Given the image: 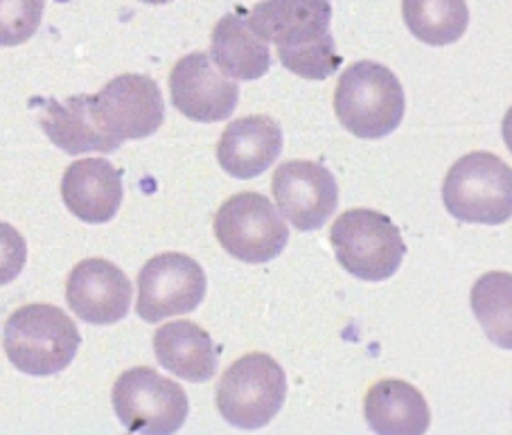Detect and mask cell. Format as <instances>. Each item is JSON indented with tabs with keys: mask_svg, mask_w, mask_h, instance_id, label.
<instances>
[{
	"mask_svg": "<svg viewBox=\"0 0 512 435\" xmlns=\"http://www.w3.org/2000/svg\"><path fill=\"white\" fill-rule=\"evenodd\" d=\"M46 0H0V46L14 48L37 34Z\"/></svg>",
	"mask_w": 512,
	"mask_h": 435,
	"instance_id": "22",
	"label": "cell"
},
{
	"mask_svg": "<svg viewBox=\"0 0 512 435\" xmlns=\"http://www.w3.org/2000/svg\"><path fill=\"white\" fill-rule=\"evenodd\" d=\"M449 215L465 224H506L512 215V170L488 152H472L452 165L443 183Z\"/></svg>",
	"mask_w": 512,
	"mask_h": 435,
	"instance_id": "5",
	"label": "cell"
},
{
	"mask_svg": "<svg viewBox=\"0 0 512 435\" xmlns=\"http://www.w3.org/2000/svg\"><path fill=\"white\" fill-rule=\"evenodd\" d=\"M330 244L343 269L366 282L393 278L406 255L400 228L370 208H352L334 219Z\"/></svg>",
	"mask_w": 512,
	"mask_h": 435,
	"instance_id": "4",
	"label": "cell"
},
{
	"mask_svg": "<svg viewBox=\"0 0 512 435\" xmlns=\"http://www.w3.org/2000/svg\"><path fill=\"white\" fill-rule=\"evenodd\" d=\"M210 57L226 77L244 82L264 77L271 68L269 43L251 30L249 14L244 10L224 14L217 21L210 37Z\"/></svg>",
	"mask_w": 512,
	"mask_h": 435,
	"instance_id": "18",
	"label": "cell"
},
{
	"mask_svg": "<svg viewBox=\"0 0 512 435\" xmlns=\"http://www.w3.org/2000/svg\"><path fill=\"white\" fill-rule=\"evenodd\" d=\"M282 152V129L269 115L237 118L224 129L217 161L233 179L249 181L269 170Z\"/></svg>",
	"mask_w": 512,
	"mask_h": 435,
	"instance_id": "14",
	"label": "cell"
},
{
	"mask_svg": "<svg viewBox=\"0 0 512 435\" xmlns=\"http://www.w3.org/2000/svg\"><path fill=\"white\" fill-rule=\"evenodd\" d=\"M93 118L109 138L143 140L154 136L165 120L163 93L147 75H118L91 95Z\"/></svg>",
	"mask_w": 512,
	"mask_h": 435,
	"instance_id": "9",
	"label": "cell"
},
{
	"mask_svg": "<svg viewBox=\"0 0 512 435\" xmlns=\"http://www.w3.org/2000/svg\"><path fill=\"white\" fill-rule=\"evenodd\" d=\"M154 354L167 372L192 384L213 379L219 363L210 334L190 321L158 327L154 334Z\"/></svg>",
	"mask_w": 512,
	"mask_h": 435,
	"instance_id": "19",
	"label": "cell"
},
{
	"mask_svg": "<svg viewBox=\"0 0 512 435\" xmlns=\"http://www.w3.org/2000/svg\"><path fill=\"white\" fill-rule=\"evenodd\" d=\"M472 307L490 339L510 348V275L490 273L474 284Z\"/></svg>",
	"mask_w": 512,
	"mask_h": 435,
	"instance_id": "21",
	"label": "cell"
},
{
	"mask_svg": "<svg viewBox=\"0 0 512 435\" xmlns=\"http://www.w3.org/2000/svg\"><path fill=\"white\" fill-rule=\"evenodd\" d=\"M28 262L25 237L10 224L0 221V287L14 282Z\"/></svg>",
	"mask_w": 512,
	"mask_h": 435,
	"instance_id": "23",
	"label": "cell"
},
{
	"mask_svg": "<svg viewBox=\"0 0 512 435\" xmlns=\"http://www.w3.org/2000/svg\"><path fill=\"white\" fill-rule=\"evenodd\" d=\"M82 334L64 309L46 303L25 305L7 318L3 348L16 370L50 377L73 363Z\"/></svg>",
	"mask_w": 512,
	"mask_h": 435,
	"instance_id": "2",
	"label": "cell"
},
{
	"mask_svg": "<svg viewBox=\"0 0 512 435\" xmlns=\"http://www.w3.org/2000/svg\"><path fill=\"white\" fill-rule=\"evenodd\" d=\"M287 377L280 363L264 352L237 359L217 384V411L237 429H262L280 413Z\"/></svg>",
	"mask_w": 512,
	"mask_h": 435,
	"instance_id": "6",
	"label": "cell"
},
{
	"mask_svg": "<svg viewBox=\"0 0 512 435\" xmlns=\"http://www.w3.org/2000/svg\"><path fill=\"white\" fill-rule=\"evenodd\" d=\"M122 197V172L104 158L75 161L61 179V199L86 224H107L118 215Z\"/></svg>",
	"mask_w": 512,
	"mask_h": 435,
	"instance_id": "15",
	"label": "cell"
},
{
	"mask_svg": "<svg viewBox=\"0 0 512 435\" xmlns=\"http://www.w3.org/2000/svg\"><path fill=\"white\" fill-rule=\"evenodd\" d=\"M402 19L418 41L427 46H449L470 25L465 0H402Z\"/></svg>",
	"mask_w": 512,
	"mask_h": 435,
	"instance_id": "20",
	"label": "cell"
},
{
	"mask_svg": "<svg viewBox=\"0 0 512 435\" xmlns=\"http://www.w3.org/2000/svg\"><path fill=\"white\" fill-rule=\"evenodd\" d=\"M170 95L185 118L208 124L231 118L240 102V86L217 68L208 52H192L172 68Z\"/></svg>",
	"mask_w": 512,
	"mask_h": 435,
	"instance_id": "12",
	"label": "cell"
},
{
	"mask_svg": "<svg viewBox=\"0 0 512 435\" xmlns=\"http://www.w3.org/2000/svg\"><path fill=\"white\" fill-rule=\"evenodd\" d=\"M215 235L228 255L246 264L276 260L289 242L287 221L260 192H240L215 215Z\"/></svg>",
	"mask_w": 512,
	"mask_h": 435,
	"instance_id": "8",
	"label": "cell"
},
{
	"mask_svg": "<svg viewBox=\"0 0 512 435\" xmlns=\"http://www.w3.org/2000/svg\"><path fill=\"white\" fill-rule=\"evenodd\" d=\"M208 280L201 264L183 253H161L138 273L136 312L145 323L190 314L206 298Z\"/></svg>",
	"mask_w": 512,
	"mask_h": 435,
	"instance_id": "10",
	"label": "cell"
},
{
	"mask_svg": "<svg viewBox=\"0 0 512 435\" xmlns=\"http://www.w3.org/2000/svg\"><path fill=\"white\" fill-rule=\"evenodd\" d=\"M111 402L120 424L131 433H176L190 411L181 384L145 366L122 372L113 384Z\"/></svg>",
	"mask_w": 512,
	"mask_h": 435,
	"instance_id": "7",
	"label": "cell"
},
{
	"mask_svg": "<svg viewBox=\"0 0 512 435\" xmlns=\"http://www.w3.org/2000/svg\"><path fill=\"white\" fill-rule=\"evenodd\" d=\"M364 415L379 435H422L431 424L427 399L402 379H382L368 388Z\"/></svg>",
	"mask_w": 512,
	"mask_h": 435,
	"instance_id": "17",
	"label": "cell"
},
{
	"mask_svg": "<svg viewBox=\"0 0 512 435\" xmlns=\"http://www.w3.org/2000/svg\"><path fill=\"white\" fill-rule=\"evenodd\" d=\"M404 88L391 68L357 61L343 70L334 91V113L343 129L364 140L386 138L404 120Z\"/></svg>",
	"mask_w": 512,
	"mask_h": 435,
	"instance_id": "3",
	"label": "cell"
},
{
	"mask_svg": "<svg viewBox=\"0 0 512 435\" xmlns=\"http://www.w3.org/2000/svg\"><path fill=\"white\" fill-rule=\"evenodd\" d=\"M251 30L273 43L280 64L303 79H328L343 57L330 32V0H264L249 14Z\"/></svg>",
	"mask_w": 512,
	"mask_h": 435,
	"instance_id": "1",
	"label": "cell"
},
{
	"mask_svg": "<svg viewBox=\"0 0 512 435\" xmlns=\"http://www.w3.org/2000/svg\"><path fill=\"white\" fill-rule=\"evenodd\" d=\"M140 3H147V5H165V3H172V0H140Z\"/></svg>",
	"mask_w": 512,
	"mask_h": 435,
	"instance_id": "24",
	"label": "cell"
},
{
	"mask_svg": "<svg viewBox=\"0 0 512 435\" xmlns=\"http://www.w3.org/2000/svg\"><path fill=\"white\" fill-rule=\"evenodd\" d=\"M273 199L291 226L300 233L319 230L339 203V185L325 165L314 161H287L271 179Z\"/></svg>",
	"mask_w": 512,
	"mask_h": 435,
	"instance_id": "11",
	"label": "cell"
},
{
	"mask_svg": "<svg viewBox=\"0 0 512 435\" xmlns=\"http://www.w3.org/2000/svg\"><path fill=\"white\" fill-rule=\"evenodd\" d=\"M39 104V124L43 133L66 154H111L120 147L118 140L109 138L97 127L91 111V95H73L64 102L41 100Z\"/></svg>",
	"mask_w": 512,
	"mask_h": 435,
	"instance_id": "16",
	"label": "cell"
},
{
	"mask_svg": "<svg viewBox=\"0 0 512 435\" xmlns=\"http://www.w3.org/2000/svg\"><path fill=\"white\" fill-rule=\"evenodd\" d=\"M131 282L120 266L102 257L75 264L66 280V303L88 325H116L129 314Z\"/></svg>",
	"mask_w": 512,
	"mask_h": 435,
	"instance_id": "13",
	"label": "cell"
}]
</instances>
